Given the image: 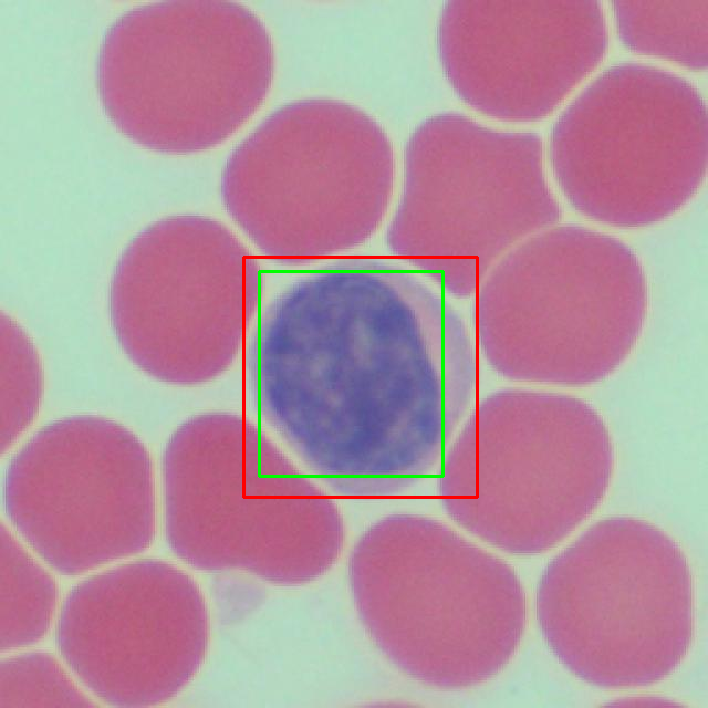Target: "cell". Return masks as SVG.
Instances as JSON below:
<instances>
[{"label":"cell","mask_w":708,"mask_h":708,"mask_svg":"<svg viewBox=\"0 0 708 708\" xmlns=\"http://www.w3.org/2000/svg\"><path fill=\"white\" fill-rule=\"evenodd\" d=\"M261 293L259 263L225 225L171 216L146 227L121 253L110 320L119 347L146 375L201 385L235 363Z\"/></svg>","instance_id":"obj_10"},{"label":"cell","mask_w":708,"mask_h":708,"mask_svg":"<svg viewBox=\"0 0 708 708\" xmlns=\"http://www.w3.org/2000/svg\"><path fill=\"white\" fill-rule=\"evenodd\" d=\"M348 583L360 621L404 675L435 689L497 675L524 631L514 571L435 518L394 513L354 544Z\"/></svg>","instance_id":"obj_3"},{"label":"cell","mask_w":708,"mask_h":708,"mask_svg":"<svg viewBox=\"0 0 708 708\" xmlns=\"http://www.w3.org/2000/svg\"><path fill=\"white\" fill-rule=\"evenodd\" d=\"M270 34L233 1H160L107 29L96 64L103 111L133 143L159 153L212 148L264 102L273 79Z\"/></svg>","instance_id":"obj_6"},{"label":"cell","mask_w":708,"mask_h":708,"mask_svg":"<svg viewBox=\"0 0 708 708\" xmlns=\"http://www.w3.org/2000/svg\"><path fill=\"white\" fill-rule=\"evenodd\" d=\"M154 467L124 425L73 415L43 426L6 470L11 528L56 572L76 576L144 552L156 533Z\"/></svg>","instance_id":"obj_11"},{"label":"cell","mask_w":708,"mask_h":708,"mask_svg":"<svg viewBox=\"0 0 708 708\" xmlns=\"http://www.w3.org/2000/svg\"><path fill=\"white\" fill-rule=\"evenodd\" d=\"M1 452L4 454L30 427L43 394V371L38 351L27 332L1 313Z\"/></svg>","instance_id":"obj_16"},{"label":"cell","mask_w":708,"mask_h":708,"mask_svg":"<svg viewBox=\"0 0 708 708\" xmlns=\"http://www.w3.org/2000/svg\"><path fill=\"white\" fill-rule=\"evenodd\" d=\"M473 298L479 355L525 386L583 387L631 355L648 312L636 253L610 235L554 225L529 237L487 273Z\"/></svg>","instance_id":"obj_4"},{"label":"cell","mask_w":708,"mask_h":708,"mask_svg":"<svg viewBox=\"0 0 708 708\" xmlns=\"http://www.w3.org/2000/svg\"><path fill=\"white\" fill-rule=\"evenodd\" d=\"M548 154L561 191L583 216L649 226L683 208L706 178V104L676 74L617 64L564 110Z\"/></svg>","instance_id":"obj_9"},{"label":"cell","mask_w":708,"mask_h":708,"mask_svg":"<svg viewBox=\"0 0 708 708\" xmlns=\"http://www.w3.org/2000/svg\"><path fill=\"white\" fill-rule=\"evenodd\" d=\"M395 157L383 127L330 98L271 113L229 156L223 206L256 248L288 262L346 253L382 225Z\"/></svg>","instance_id":"obj_7"},{"label":"cell","mask_w":708,"mask_h":708,"mask_svg":"<svg viewBox=\"0 0 708 708\" xmlns=\"http://www.w3.org/2000/svg\"><path fill=\"white\" fill-rule=\"evenodd\" d=\"M613 466L610 428L591 404L508 387L473 404L444 455L438 496L475 538L511 554H537L594 512Z\"/></svg>","instance_id":"obj_5"},{"label":"cell","mask_w":708,"mask_h":708,"mask_svg":"<svg viewBox=\"0 0 708 708\" xmlns=\"http://www.w3.org/2000/svg\"><path fill=\"white\" fill-rule=\"evenodd\" d=\"M59 589L52 574L1 524V652L39 642L50 629Z\"/></svg>","instance_id":"obj_15"},{"label":"cell","mask_w":708,"mask_h":708,"mask_svg":"<svg viewBox=\"0 0 708 708\" xmlns=\"http://www.w3.org/2000/svg\"><path fill=\"white\" fill-rule=\"evenodd\" d=\"M561 217L539 135L441 113L406 144L386 244L446 296L472 298L503 256Z\"/></svg>","instance_id":"obj_8"},{"label":"cell","mask_w":708,"mask_h":708,"mask_svg":"<svg viewBox=\"0 0 708 708\" xmlns=\"http://www.w3.org/2000/svg\"><path fill=\"white\" fill-rule=\"evenodd\" d=\"M209 636L199 585L158 559H128L85 577L66 595L55 625L70 673L116 707L176 697L201 667Z\"/></svg>","instance_id":"obj_12"},{"label":"cell","mask_w":708,"mask_h":708,"mask_svg":"<svg viewBox=\"0 0 708 708\" xmlns=\"http://www.w3.org/2000/svg\"><path fill=\"white\" fill-rule=\"evenodd\" d=\"M0 673V708L95 705L52 654H11L2 658Z\"/></svg>","instance_id":"obj_17"},{"label":"cell","mask_w":708,"mask_h":708,"mask_svg":"<svg viewBox=\"0 0 708 708\" xmlns=\"http://www.w3.org/2000/svg\"><path fill=\"white\" fill-rule=\"evenodd\" d=\"M479 352L447 296L402 263L337 259L258 316L247 354L263 420L336 494L438 473L476 403Z\"/></svg>","instance_id":"obj_1"},{"label":"cell","mask_w":708,"mask_h":708,"mask_svg":"<svg viewBox=\"0 0 708 708\" xmlns=\"http://www.w3.org/2000/svg\"><path fill=\"white\" fill-rule=\"evenodd\" d=\"M624 45L698 71L707 66L708 0L614 1Z\"/></svg>","instance_id":"obj_14"},{"label":"cell","mask_w":708,"mask_h":708,"mask_svg":"<svg viewBox=\"0 0 708 708\" xmlns=\"http://www.w3.org/2000/svg\"><path fill=\"white\" fill-rule=\"evenodd\" d=\"M166 541L189 566L241 572L278 586L325 574L345 542L331 494L246 417L185 420L162 459Z\"/></svg>","instance_id":"obj_2"},{"label":"cell","mask_w":708,"mask_h":708,"mask_svg":"<svg viewBox=\"0 0 708 708\" xmlns=\"http://www.w3.org/2000/svg\"><path fill=\"white\" fill-rule=\"evenodd\" d=\"M607 46L598 1L451 0L437 27L452 90L473 110L506 122L548 116Z\"/></svg>","instance_id":"obj_13"}]
</instances>
